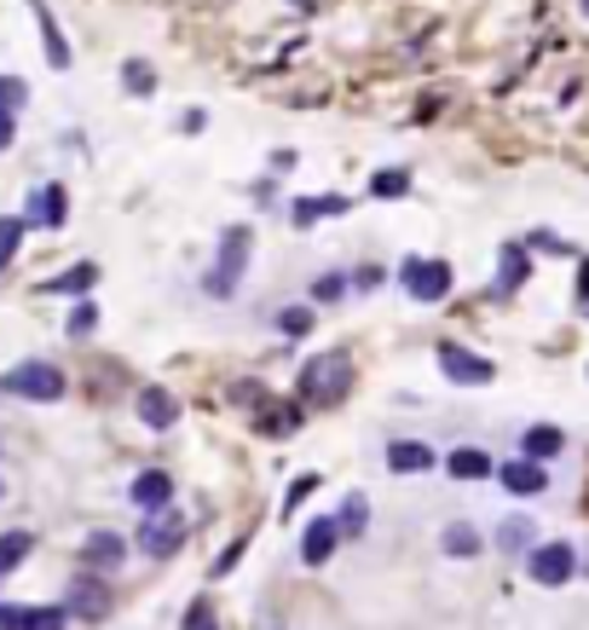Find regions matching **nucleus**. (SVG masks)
I'll return each mask as SVG.
<instances>
[{
	"label": "nucleus",
	"instance_id": "23",
	"mask_svg": "<svg viewBox=\"0 0 589 630\" xmlns=\"http://www.w3.org/2000/svg\"><path fill=\"white\" fill-rule=\"evenodd\" d=\"M98 284V266H70L64 279L46 284V295H75V290H93Z\"/></svg>",
	"mask_w": 589,
	"mask_h": 630
},
{
	"label": "nucleus",
	"instance_id": "38",
	"mask_svg": "<svg viewBox=\"0 0 589 630\" xmlns=\"http://www.w3.org/2000/svg\"><path fill=\"white\" fill-rule=\"evenodd\" d=\"M0 497H7V486H0Z\"/></svg>",
	"mask_w": 589,
	"mask_h": 630
},
{
	"label": "nucleus",
	"instance_id": "11",
	"mask_svg": "<svg viewBox=\"0 0 589 630\" xmlns=\"http://www.w3.org/2000/svg\"><path fill=\"white\" fill-rule=\"evenodd\" d=\"M30 12H35V30H41V46H46V64L70 70V41H64V30H59V18L46 12L41 0H30Z\"/></svg>",
	"mask_w": 589,
	"mask_h": 630
},
{
	"label": "nucleus",
	"instance_id": "14",
	"mask_svg": "<svg viewBox=\"0 0 589 630\" xmlns=\"http://www.w3.org/2000/svg\"><path fill=\"white\" fill-rule=\"evenodd\" d=\"M353 203L341 191H329V197H295V209H290V220L295 225H313V220H324V214H347Z\"/></svg>",
	"mask_w": 589,
	"mask_h": 630
},
{
	"label": "nucleus",
	"instance_id": "9",
	"mask_svg": "<svg viewBox=\"0 0 589 630\" xmlns=\"http://www.w3.org/2000/svg\"><path fill=\"white\" fill-rule=\"evenodd\" d=\"M70 608H0V630H64Z\"/></svg>",
	"mask_w": 589,
	"mask_h": 630
},
{
	"label": "nucleus",
	"instance_id": "24",
	"mask_svg": "<svg viewBox=\"0 0 589 630\" xmlns=\"http://www.w3.org/2000/svg\"><path fill=\"white\" fill-rule=\"evenodd\" d=\"M18 243H23V220H18V214H0V272L12 266Z\"/></svg>",
	"mask_w": 589,
	"mask_h": 630
},
{
	"label": "nucleus",
	"instance_id": "10",
	"mask_svg": "<svg viewBox=\"0 0 589 630\" xmlns=\"http://www.w3.org/2000/svg\"><path fill=\"white\" fill-rule=\"evenodd\" d=\"M336 538H341V521H313L301 538V561L306 567H324L329 556H336Z\"/></svg>",
	"mask_w": 589,
	"mask_h": 630
},
{
	"label": "nucleus",
	"instance_id": "32",
	"mask_svg": "<svg viewBox=\"0 0 589 630\" xmlns=\"http://www.w3.org/2000/svg\"><path fill=\"white\" fill-rule=\"evenodd\" d=\"M306 324H313V313H306V307H290V313H284V330H290V336H306Z\"/></svg>",
	"mask_w": 589,
	"mask_h": 630
},
{
	"label": "nucleus",
	"instance_id": "29",
	"mask_svg": "<svg viewBox=\"0 0 589 630\" xmlns=\"http://www.w3.org/2000/svg\"><path fill=\"white\" fill-rule=\"evenodd\" d=\"M122 82H127V93H150V87H157V75H150V70L134 59V64L122 70Z\"/></svg>",
	"mask_w": 589,
	"mask_h": 630
},
{
	"label": "nucleus",
	"instance_id": "25",
	"mask_svg": "<svg viewBox=\"0 0 589 630\" xmlns=\"http://www.w3.org/2000/svg\"><path fill=\"white\" fill-rule=\"evenodd\" d=\"M404 191H411V174L404 168H381L370 180V197H404Z\"/></svg>",
	"mask_w": 589,
	"mask_h": 630
},
{
	"label": "nucleus",
	"instance_id": "37",
	"mask_svg": "<svg viewBox=\"0 0 589 630\" xmlns=\"http://www.w3.org/2000/svg\"><path fill=\"white\" fill-rule=\"evenodd\" d=\"M583 295H589V266H583Z\"/></svg>",
	"mask_w": 589,
	"mask_h": 630
},
{
	"label": "nucleus",
	"instance_id": "21",
	"mask_svg": "<svg viewBox=\"0 0 589 630\" xmlns=\"http://www.w3.org/2000/svg\"><path fill=\"white\" fill-rule=\"evenodd\" d=\"M64 214H70L64 209V186H41L35 191V220L41 225H64Z\"/></svg>",
	"mask_w": 589,
	"mask_h": 630
},
{
	"label": "nucleus",
	"instance_id": "5",
	"mask_svg": "<svg viewBox=\"0 0 589 630\" xmlns=\"http://www.w3.org/2000/svg\"><path fill=\"white\" fill-rule=\"evenodd\" d=\"M64 608H70V619H87V624H98V619L111 613V590L98 585V573H93V567L70 585V601H64Z\"/></svg>",
	"mask_w": 589,
	"mask_h": 630
},
{
	"label": "nucleus",
	"instance_id": "33",
	"mask_svg": "<svg viewBox=\"0 0 589 630\" xmlns=\"http://www.w3.org/2000/svg\"><path fill=\"white\" fill-rule=\"evenodd\" d=\"M12 116H18L12 105H0V150H7V145H12V134H18V122H12Z\"/></svg>",
	"mask_w": 589,
	"mask_h": 630
},
{
	"label": "nucleus",
	"instance_id": "35",
	"mask_svg": "<svg viewBox=\"0 0 589 630\" xmlns=\"http://www.w3.org/2000/svg\"><path fill=\"white\" fill-rule=\"evenodd\" d=\"M313 486H318V474H301V481H295V486H290V510H295V503H301V497H306V492H313Z\"/></svg>",
	"mask_w": 589,
	"mask_h": 630
},
{
	"label": "nucleus",
	"instance_id": "8",
	"mask_svg": "<svg viewBox=\"0 0 589 630\" xmlns=\"http://www.w3.org/2000/svg\"><path fill=\"white\" fill-rule=\"evenodd\" d=\"M526 573L537 578V585H567L572 578V544H537Z\"/></svg>",
	"mask_w": 589,
	"mask_h": 630
},
{
	"label": "nucleus",
	"instance_id": "27",
	"mask_svg": "<svg viewBox=\"0 0 589 630\" xmlns=\"http://www.w3.org/2000/svg\"><path fill=\"white\" fill-rule=\"evenodd\" d=\"M336 521H341V533H365V521H370V503H365V497H347Z\"/></svg>",
	"mask_w": 589,
	"mask_h": 630
},
{
	"label": "nucleus",
	"instance_id": "31",
	"mask_svg": "<svg viewBox=\"0 0 589 630\" xmlns=\"http://www.w3.org/2000/svg\"><path fill=\"white\" fill-rule=\"evenodd\" d=\"M93 324H98V313H93V307H75V313H70V336H87Z\"/></svg>",
	"mask_w": 589,
	"mask_h": 630
},
{
	"label": "nucleus",
	"instance_id": "18",
	"mask_svg": "<svg viewBox=\"0 0 589 630\" xmlns=\"http://www.w3.org/2000/svg\"><path fill=\"white\" fill-rule=\"evenodd\" d=\"M139 417H145L150 428H168V422L179 417L173 393H168V388H145V393H139Z\"/></svg>",
	"mask_w": 589,
	"mask_h": 630
},
{
	"label": "nucleus",
	"instance_id": "20",
	"mask_svg": "<svg viewBox=\"0 0 589 630\" xmlns=\"http://www.w3.org/2000/svg\"><path fill=\"white\" fill-rule=\"evenodd\" d=\"M30 549H35V533H0V578L30 556Z\"/></svg>",
	"mask_w": 589,
	"mask_h": 630
},
{
	"label": "nucleus",
	"instance_id": "28",
	"mask_svg": "<svg viewBox=\"0 0 589 630\" xmlns=\"http://www.w3.org/2000/svg\"><path fill=\"white\" fill-rule=\"evenodd\" d=\"M526 538H532V521H526V515H515V521H503V533H497V544H503V549H520Z\"/></svg>",
	"mask_w": 589,
	"mask_h": 630
},
{
	"label": "nucleus",
	"instance_id": "17",
	"mask_svg": "<svg viewBox=\"0 0 589 630\" xmlns=\"http://www.w3.org/2000/svg\"><path fill=\"white\" fill-rule=\"evenodd\" d=\"M526 284V249L520 243H503V266H497V295H515Z\"/></svg>",
	"mask_w": 589,
	"mask_h": 630
},
{
	"label": "nucleus",
	"instance_id": "6",
	"mask_svg": "<svg viewBox=\"0 0 589 630\" xmlns=\"http://www.w3.org/2000/svg\"><path fill=\"white\" fill-rule=\"evenodd\" d=\"M440 370L451 376V382H469V388H485L497 376V365L480 359V353H469V347H440Z\"/></svg>",
	"mask_w": 589,
	"mask_h": 630
},
{
	"label": "nucleus",
	"instance_id": "3",
	"mask_svg": "<svg viewBox=\"0 0 589 630\" xmlns=\"http://www.w3.org/2000/svg\"><path fill=\"white\" fill-rule=\"evenodd\" d=\"M249 225H232V232H225V243H220V261H214V272H209V295H232L238 290V279H243V266H249Z\"/></svg>",
	"mask_w": 589,
	"mask_h": 630
},
{
	"label": "nucleus",
	"instance_id": "15",
	"mask_svg": "<svg viewBox=\"0 0 589 630\" xmlns=\"http://www.w3.org/2000/svg\"><path fill=\"white\" fill-rule=\"evenodd\" d=\"M428 463H433V451H428L422 440H393V445H388V469H393V474H422Z\"/></svg>",
	"mask_w": 589,
	"mask_h": 630
},
{
	"label": "nucleus",
	"instance_id": "1",
	"mask_svg": "<svg viewBox=\"0 0 589 630\" xmlns=\"http://www.w3.org/2000/svg\"><path fill=\"white\" fill-rule=\"evenodd\" d=\"M353 388V359L347 353H324V359H313L301 370V399L306 406H341Z\"/></svg>",
	"mask_w": 589,
	"mask_h": 630
},
{
	"label": "nucleus",
	"instance_id": "39",
	"mask_svg": "<svg viewBox=\"0 0 589 630\" xmlns=\"http://www.w3.org/2000/svg\"><path fill=\"white\" fill-rule=\"evenodd\" d=\"M583 12H589V0H583Z\"/></svg>",
	"mask_w": 589,
	"mask_h": 630
},
{
	"label": "nucleus",
	"instance_id": "7",
	"mask_svg": "<svg viewBox=\"0 0 589 630\" xmlns=\"http://www.w3.org/2000/svg\"><path fill=\"white\" fill-rule=\"evenodd\" d=\"M179 544H186V521H179V515H157L150 526H139V549L150 561H168Z\"/></svg>",
	"mask_w": 589,
	"mask_h": 630
},
{
	"label": "nucleus",
	"instance_id": "2",
	"mask_svg": "<svg viewBox=\"0 0 589 630\" xmlns=\"http://www.w3.org/2000/svg\"><path fill=\"white\" fill-rule=\"evenodd\" d=\"M7 393H18V399H64V370L59 365H41V359H23V365H12L7 370Z\"/></svg>",
	"mask_w": 589,
	"mask_h": 630
},
{
	"label": "nucleus",
	"instance_id": "4",
	"mask_svg": "<svg viewBox=\"0 0 589 630\" xmlns=\"http://www.w3.org/2000/svg\"><path fill=\"white\" fill-rule=\"evenodd\" d=\"M399 284L411 290L417 301H445L451 266H445V261H404V266H399Z\"/></svg>",
	"mask_w": 589,
	"mask_h": 630
},
{
	"label": "nucleus",
	"instance_id": "22",
	"mask_svg": "<svg viewBox=\"0 0 589 630\" xmlns=\"http://www.w3.org/2000/svg\"><path fill=\"white\" fill-rule=\"evenodd\" d=\"M560 451V428H549V422H537V428H526V458H555Z\"/></svg>",
	"mask_w": 589,
	"mask_h": 630
},
{
	"label": "nucleus",
	"instance_id": "13",
	"mask_svg": "<svg viewBox=\"0 0 589 630\" xmlns=\"http://www.w3.org/2000/svg\"><path fill=\"white\" fill-rule=\"evenodd\" d=\"M497 481L515 492V497H532V492H544L549 481H544V469H537V458H526V463H503L497 469Z\"/></svg>",
	"mask_w": 589,
	"mask_h": 630
},
{
	"label": "nucleus",
	"instance_id": "34",
	"mask_svg": "<svg viewBox=\"0 0 589 630\" xmlns=\"http://www.w3.org/2000/svg\"><path fill=\"white\" fill-rule=\"evenodd\" d=\"M0 105H23V82H7V75H0Z\"/></svg>",
	"mask_w": 589,
	"mask_h": 630
},
{
	"label": "nucleus",
	"instance_id": "26",
	"mask_svg": "<svg viewBox=\"0 0 589 630\" xmlns=\"http://www.w3.org/2000/svg\"><path fill=\"white\" fill-rule=\"evenodd\" d=\"M474 549H480L474 526H445V556H474Z\"/></svg>",
	"mask_w": 589,
	"mask_h": 630
},
{
	"label": "nucleus",
	"instance_id": "16",
	"mask_svg": "<svg viewBox=\"0 0 589 630\" xmlns=\"http://www.w3.org/2000/svg\"><path fill=\"white\" fill-rule=\"evenodd\" d=\"M168 497H173V481L162 469H150V474L134 481V503H139V510H168Z\"/></svg>",
	"mask_w": 589,
	"mask_h": 630
},
{
	"label": "nucleus",
	"instance_id": "30",
	"mask_svg": "<svg viewBox=\"0 0 589 630\" xmlns=\"http://www.w3.org/2000/svg\"><path fill=\"white\" fill-rule=\"evenodd\" d=\"M341 290H347V279H336V272H329V279L313 284V301H341Z\"/></svg>",
	"mask_w": 589,
	"mask_h": 630
},
{
	"label": "nucleus",
	"instance_id": "36",
	"mask_svg": "<svg viewBox=\"0 0 589 630\" xmlns=\"http://www.w3.org/2000/svg\"><path fill=\"white\" fill-rule=\"evenodd\" d=\"M186 630H214V619H209V608H191V619H186Z\"/></svg>",
	"mask_w": 589,
	"mask_h": 630
},
{
	"label": "nucleus",
	"instance_id": "12",
	"mask_svg": "<svg viewBox=\"0 0 589 630\" xmlns=\"http://www.w3.org/2000/svg\"><path fill=\"white\" fill-rule=\"evenodd\" d=\"M122 556H127V544H122L116 533H93V538L82 544V561H87L93 573H116Z\"/></svg>",
	"mask_w": 589,
	"mask_h": 630
},
{
	"label": "nucleus",
	"instance_id": "19",
	"mask_svg": "<svg viewBox=\"0 0 589 630\" xmlns=\"http://www.w3.org/2000/svg\"><path fill=\"white\" fill-rule=\"evenodd\" d=\"M456 481H485V474H492V458H485V451H451V463H445Z\"/></svg>",
	"mask_w": 589,
	"mask_h": 630
}]
</instances>
